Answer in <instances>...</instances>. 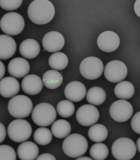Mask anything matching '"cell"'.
Segmentation results:
<instances>
[{
	"label": "cell",
	"instance_id": "obj_1",
	"mask_svg": "<svg viewBox=\"0 0 140 160\" xmlns=\"http://www.w3.org/2000/svg\"><path fill=\"white\" fill-rule=\"evenodd\" d=\"M55 13L52 3L47 0H35L29 5L27 14L34 23L42 25L49 22L53 19Z\"/></svg>",
	"mask_w": 140,
	"mask_h": 160
},
{
	"label": "cell",
	"instance_id": "obj_2",
	"mask_svg": "<svg viewBox=\"0 0 140 160\" xmlns=\"http://www.w3.org/2000/svg\"><path fill=\"white\" fill-rule=\"evenodd\" d=\"M88 144L86 138L81 134H73L67 137L62 144L64 153L73 158L80 157L86 152Z\"/></svg>",
	"mask_w": 140,
	"mask_h": 160
},
{
	"label": "cell",
	"instance_id": "obj_3",
	"mask_svg": "<svg viewBox=\"0 0 140 160\" xmlns=\"http://www.w3.org/2000/svg\"><path fill=\"white\" fill-rule=\"evenodd\" d=\"M33 105L31 99L27 96L19 95L9 101L8 110L10 114L16 118H24L31 113Z\"/></svg>",
	"mask_w": 140,
	"mask_h": 160
},
{
	"label": "cell",
	"instance_id": "obj_4",
	"mask_svg": "<svg viewBox=\"0 0 140 160\" xmlns=\"http://www.w3.org/2000/svg\"><path fill=\"white\" fill-rule=\"evenodd\" d=\"M57 117L54 107L47 103H41L34 108L31 114L34 122L40 126H48L51 125Z\"/></svg>",
	"mask_w": 140,
	"mask_h": 160
},
{
	"label": "cell",
	"instance_id": "obj_5",
	"mask_svg": "<svg viewBox=\"0 0 140 160\" xmlns=\"http://www.w3.org/2000/svg\"><path fill=\"white\" fill-rule=\"evenodd\" d=\"M7 132L11 140L16 143H21L30 138L32 134V128L28 121L19 119L13 120L9 124Z\"/></svg>",
	"mask_w": 140,
	"mask_h": 160
},
{
	"label": "cell",
	"instance_id": "obj_6",
	"mask_svg": "<svg viewBox=\"0 0 140 160\" xmlns=\"http://www.w3.org/2000/svg\"><path fill=\"white\" fill-rule=\"evenodd\" d=\"M137 147L134 141L126 137L116 139L111 147V152L114 157L118 160H129L135 156Z\"/></svg>",
	"mask_w": 140,
	"mask_h": 160
},
{
	"label": "cell",
	"instance_id": "obj_7",
	"mask_svg": "<svg viewBox=\"0 0 140 160\" xmlns=\"http://www.w3.org/2000/svg\"><path fill=\"white\" fill-rule=\"evenodd\" d=\"M25 21L19 13L11 12L4 14L0 21V28L4 33L12 36L17 35L23 30Z\"/></svg>",
	"mask_w": 140,
	"mask_h": 160
},
{
	"label": "cell",
	"instance_id": "obj_8",
	"mask_svg": "<svg viewBox=\"0 0 140 160\" xmlns=\"http://www.w3.org/2000/svg\"><path fill=\"white\" fill-rule=\"evenodd\" d=\"M104 65L98 58L90 56L84 59L79 67L81 74L84 78L89 80L96 79L103 73Z\"/></svg>",
	"mask_w": 140,
	"mask_h": 160
},
{
	"label": "cell",
	"instance_id": "obj_9",
	"mask_svg": "<svg viewBox=\"0 0 140 160\" xmlns=\"http://www.w3.org/2000/svg\"><path fill=\"white\" fill-rule=\"evenodd\" d=\"M109 112L114 120L118 122H124L131 117L133 109L129 102L125 100H120L115 101L111 104Z\"/></svg>",
	"mask_w": 140,
	"mask_h": 160
},
{
	"label": "cell",
	"instance_id": "obj_10",
	"mask_svg": "<svg viewBox=\"0 0 140 160\" xmlns=\"http://www.w3.org/2000/svg\"><path fill=\"white\" fill-rule=\"evenodd\" d=\"M127 72V67L123 62L118 60H114L106 65L104 74L108 81L116 83L124 80L126 77Z\"/></svg>",
	"mask_w": 140,
	"mask_h": 160
},
{
	"label": "cell",
	"instance_id": "obj_11",
	"mask_svg": "<svg viewBox=\"0 0 140 160\" xmlns=\"http://www.w3.org/2000/svg\"><path fill=\"white\" fill-rule=\"evenodd\" d=\"M99 112L92 105L85 104L79 108L76 113L77 121L81 125L89 126L95 124L98 120Z\"/></svg>",
	"mask_w": 140,
	"mask_h": 160
},
{
	"label": "cell",
	"instance_id": "obj_12",
	"mask_svg": "<svg viewBox=\"0 0 140 160\" xmlns=\"http://www.w3.org/2000/svg\"><path fill=\"white\" fill-rule=\"evenodd\" d=\"M99 48L106 52H111L116 50L120 44L118 35L112 31H106L101 33L97 40Z\"/></svg>",
	"mask_w": 140,
	"mask_h": 160
},
{
	"label": "cell",
	"instance_id": "obj_13",
	"mask_svg": "<svg viewBox=\"0 0 140 160\" xmlns=\"http://www.w3.org/2000/svg\"><path fill=\"white\" fill-rule=\"evenodd\" d=\"M42 43L44 49L49 52H58L63 47L65 40L62 35L56 31H51L44 36Z\"/></svg>",
	"mask_w": 140,
	"mask_h": 160
},
{
	"label": "cell",
	"instance_id": "obj_14",
	"mask_svg": "<svg viewBox=\"0 0 140 160\" xmlns=\"http://www.w3.org/2000/svg\"><path fill=\"white\" fill-rule=\"evenodd\" d=\"M30 69V65L28 61L21 57L12 59L9 62L7 66L9 74L17 78L24 77L29 73Z\"/></svg>",
	"mask_w": 140,
	"mask_h": 160
},
{
	"label": "cell",
	"instance_id": "obj_15",
	"mask_svg": "<svg viewBox=\"0 0 140 160\" xmlns=\"http://www.w3.org/2000/svg\"><path fill=\"white\" fill-rule=\"evenodd\" d=\"M86 92L85 85L78 81H73L68 83L64 91L66 97L74 102H79L83 100L86 96Z\"/></svg>",
	"mask_w": 140,
	"mask_h": 160
},
{
	"label": "cell",
	"instance_id": "obj_16",
	"mask_svg": "<svg viewBox=\"0 0 140 160\" xmlns=\"http://www.w3.org/2000/svg\"><path fill=\"white\" fill-rule=\"evenodd\" d=\"M23 91L30 95H34L40 93L43 87L41 78L37 75L30 74L25 77L21 82Z\"/></svg>",
	"mask_w": 140,
	"mask_h": 160
},
{
	"label": "cell",
	"instance_id": "obj_17",
	"mask_svg": "<svg viewBox=\"0 0 140 160\" xmlns=\"http://www.w3.org/2000/svg\"><path fill=\"white\" fill-rule=\"evenodd\" d=\"M20 89L18 81L13 77H6L0 81V94L4 97L10 98L15 96Z\"/></svg>",
	"mask_w": 140,
	"mask_h": 160
},
{
	"label": "cell",
	"instance_id": "obj_18",
	"mask_svg": "<svg viewBox=\"0 0 140 160\" xmlns=\"http://www.w3.org/2000/svg\"><path fill=\"white\" fill-rule=\"evenodd\" d=\"M16 44L11 37L4 34L0 35V59L6 60L15 54Z\"/></svg>",
	"mask_w": 140,
	"mask_h": 160
},
{
	"label": "cell",
	"instance_id": "obj_19",
	"mask_svg": "<svg viewBox=\"0 0 140 160\" xmlns=\"http://www.w3.org/2000/svg\"><path fill=\"white\" fill-rule=\"evenodd\" d=\"M18 157L21 160H35L39 153L37 145L30 141L24 142L18 146L17 150Z\"/></svg>",
	"mask_w": 140,
	"mask_h": 160
},
{
	"label": "cell",
	"instance_id": "obj_20",
	"mask_svg": "<svg viewBox=\"0 0 140 160\" xmlns=\"http://www.w3.org/2000/svg\"><path fill=\"white\" fill-rule=\"evenodd\" d=\"M40 46L35 40L28 39L23 41L19 46V51L22 56L28 59L36 57L40 51Z\"/></svg>",
	"mask_w": 140,
	"mask_h": 160
},
{
	"label": "cell",
	"instance_id": "obj_21",
	"mask_svg": "<svg viewBox=\"0 0 140 160\" xmlns=\"http://www.w3.org/2000/svg\"><path fill=\"white\" fill-rule=\"evenodd\" d=\"M43 83L44 86L50 89H54L62 84L63 78L62 74L57 71L49 70L43 76Z\"/></svg>",
	"mask_w": 140,
	"mask_h": 160
},
{
	"label": "cell",
	"instance_id": "obj_22",
	"mask_svg": "<svg viewBox=\"0 0 140 160\" xmlns=\"http://www.w3.org/2000/svg\"><path fill=\"white\" fill-rule=\"evenodd\" d=\"M51 130L56 138L62 139L67 137L70 133L71 127L70 123L63 119H59L53 124Z\"/></svg>",
	"mask_w": 140,
	"mask_h": 160
},
{
	"label": "cell",
	"instance_id": "obj_23",
	"mask_svg": "<svg viewBox=\"0 0 140 160\" xmlns=\"http://www.w3.org/2000/svg\"><path fill=\"white\" fill-rule=\"evenodd\" d=\"M106 94L105 91L99 87H94L90 88L87 92L86 99L90 104L99 106L105 101Z\"/></svg>",
	"mask_w": 140,
	"mask_h": 160
},
{
	"label": "cell",
	"instance_id": "obj_24",
	"mask_svg": "<svg viewBox=\"0 0 140 160\" xmlns=\"http://www.w3.org/2000/svg\"><path fill=\"white\" fill-rule=\"evenodd\" d=\"M134 92L133 85L128 81H123L117 83L114 89V93L118 98L128 99L131 98Z\"/></svg>",
	"mask_w": 140,
	"mask_h": 160
},
{
	"label": "cell",
	"instance_id": "obj_25",
	"mask_svg": "<svg viewBox=\"0 0 140 160\" xmlns=\"http://www.w3.org/2000/svg\"><path fill=\"white\" fill-rule=\"evenodd\" d=\"M88 134L89 138L93 142H100L106 139L108 135V131L104 125L97 124L90 128Z\"/></svg>",
	"mask_w": 140,
	"mask_h": 160
},
{
	"label": "cell",
	"instance_id": "obj_26",
	"mask_svg": "<svg viewBox=\"0 0 140 160\" xmlns=\"http://www.w3.org/2000/svg\"><path fill=\"white\" fill-rule=\"evenodd\" d=\"M68 62L67 55L62 52H57L52 54L49 59L50 66L53 69L58 70L64 69Z\"/></svg>",
	"mask_w": 140,
	"mask_h": 160
},
{
	"label": "cell",
	"instance_id": "obj_27",
	"mask_svg": "<svg viewBox=\"0 0 140 160\" xmlns=\"http://www.w3.org/2000/svg\"><path fill=\"white\" fill-rule=\"evenodd\" d=\"M53 136L50 130L48 128L41 127L37 129L33 134L35 142L40 145H45L52 140Z\"/></svg>",
	"mask_w": 140,
	"mask_h": 160
},
{
	"label": "cell",
	"instance_id": "obj_28",
	"mask_svg": "<svg viewBox=\"0 0 140 160\" xmlns=\"http://www.w3.org/2000/svg\"><path fill=\"white\" fill-rule=\"evenodd\" d=\"M91 158L94 160H103L106 158L109 154L107 146L102 143H97L93 144L89 150Z\"/></svg>",
	"mask_w": 140,
	"mask_h": 160
},
{
	"label": "cell",
	"instance_id": "obj_29",
	"mask_svg": "<svg viewBox=\"0 0 140 160\" xmlns=\"http://www.w3.org/2000/svg\"><path fill=\"white\" fill-rule=\"evenodd\" d=\"M56 110L60 116L66 118L71 116L73 114L75 107L72 102L65 100L58 102L56 106Z\"/></svg>",
	"mask_w": 140,
	"mask_h": 160
},
{
	"label": "cell",
	"instance_id": "obj_30",
	"mask_svg": "<svg viewBox=\"0 0 140 160\" xmlns=\"http://www.w3.org/2000/svg\"><path fill=\"white\" fill-rule=\"evenodd\" d=\"M16 159V153L12 147L6 144L0 145V160Z\"/></svg>",
	"mask_w": 140,
	"mask_h": 160
},
{
	"label": "cell",
	"instance_id": "obj_31",
	"mask_svg": "<svg viewBox=\"0 0 140 160\" xmlns=\"http://www.w3.org/2000/svg\"><path fill=\"white\" fill-rule=\"evenodd\" d=\"M22 2L21 0H0V6L6 11H13L19 8Z\"/></svg>",
	"mask_w": 140,
	"mask_h": 160
},
{
	"label": "cell",
	"instance_id": "obj_32",
	"mask_svg": "<svg viewBox=\"0 0 140 160\" xmlns=\"http://www.w3.org/2000/svg\"><path fill=\"white\" fill-rule=\"evenodd\" d=\"M140 112L136 113L133 117L131 120V126L133 130L137 133L140 134Z\"/></svg>",
	"mask_w": 140,
	"mask_h": 160
},
{
	"label": "cell",
	"instance_id": "obj_33",
	"mask_svg": "<svg viewBox=\"0 0 140 160\" xmlns=\"http://www.w3.org/2000/svg\"><path fill=\"white\" fill-rule=\"evenodd\" d=\"M37 160H56L52 155L48 153H44L40 155L35 159Z\"/></svg>",
	"mask_w": 140,
	"mask_h": 160
},
{
	"label": "cell",
	"instance_id": "obj_34",
	"mask_svg": "<svg viewBox=\"0 0 140 160\" xmlns=\"http://www.w3.org/2000/svg\"><path fill=\"white\" fill-rule=\"evenodd\" d=\"M6 136V130L4 125L0 122V144L5 139Z\"/></svg>",
	"mask_w": 140,
	"mask_h": 160
},
{
	"label": "cell",
	"instance_id": "obj_35",
	"mask_svg": "<svg viewBox=\"0 0 140 160\" xmlns=\"http://www.w3.org/2000/svg\"><path fill=\"white\" fill-rule=\"evenodd\" d=\"M5 67L3 63L0 60V80L4 76L5 73Z\"/></svg>",
	"mask_w": 140,
	"mask_h": 160
},
{
	"label": "cell",
	"instance_id": "obj_36",
	"mask_svg": "<svg viewBox=\"0 0 140 160\" xmlns=\"http://www.w3.org/2000/svg\"><path fill=\"white\" fill-rule=\"evenodd\" d=\"M134 10L136 14L140 17V0L136 1L134 5Z\"/></svg>",
	"mask_w": 140,
	"mask_h": 160
},
{
	"label": "cell",
	"instance_id": "obj_37",
	"mask_svg": "<svg viewBox=\"0 0 140 160\" xmlns=\"http://www.w3.org/2000/svg\"><path fill=\"white\" fill-rule=\"evenodd\" d=\"M75 160H92V159L88 157L83 156L77 158Z\"/></svg>",
	"mask_w": 140,
	"mask_h": 160
},
{
	"label": "cell",
	"instance_id": "obj_38",
	"mask_svg": "<svg viewBox=\"0 0 140 160\" xmlns=\"http://www.w3.org/2000/svg\"><path fill=\"white\" fill-rule=\"evenodd\" d=\"M140 138L139 137L138 139L137 143H136V145L138 149V150L139 152H140Z\"/></svg>",
	"mask_w": 140,
	"mask_h": 160
}]
</instances>
